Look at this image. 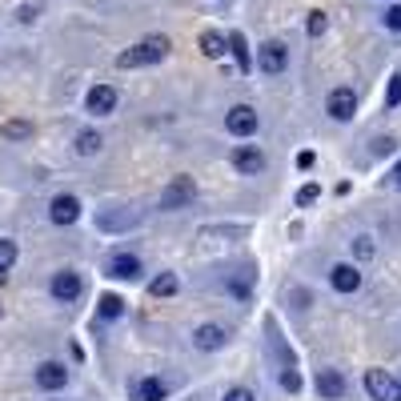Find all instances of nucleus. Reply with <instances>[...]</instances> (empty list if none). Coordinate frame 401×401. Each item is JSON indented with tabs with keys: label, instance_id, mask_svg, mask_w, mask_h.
Returning a JSON list of instances; mask_svg holds the SVG:
<instances>
[{
	"label": "nucleus",
	"instance_id": "obj_17",
	"mask_svg": "<svg viewBox=\"0 0 401 401\" xmlns=\"http://www.w3.org/2000/svg\"><path fill=\"white\" fill-rule=\"evenodd\" d=\"M225 48H229V40H225L221 32H201V52H205V56H213V61H217V56H221Z\"/></svg>",
	"mask_w": 401,
	"mask_h": 401
},
{
	"label": "nucleus",
	"instance_id": "obj_9",
	"mask_svg": "<svg viewBox=\"0 0 401 401\" xmlns=\"http://www.w3.org/2000/svg\"><path fill=\"white\" fill-rule=\"evenodd\" d=\"M64 381H68V369L61 361H45V365L36 369V385L40 389H64Z\"/></svg>",
	"mask_w": 401,
	"mask_h": 401
},
{
	"label": "nucleus",
	"instance_id": "obj_11",
	"mask_svg": "<svg viewBox=\"0 0 401 401\" xmlns=\"http://www.w3.org/2000/svg\"><path fill=\"white\" fill-rule=\"evenodd\" d=\"M48 217H52L56 225H73L80 217V201L77 197H56V201L48 205Z\"/></svg>",
	"mask_w": 401,
	"mask_h": 401
},
{
	"label": "nucleus",
	"instance_id": "obj_23",
	"mask_svg": "<svg viewBox=\"0 0 401 401\" xmlns=\"http://www.w3.org/2000/svg\"><path fill=\"white\" fill-rule=\"evenodd\" d=\"M96 149H100V137H96V133H80V137H77V153L93 157Z\"/></svg>",
	"mask_w": 401,
	"mask_h": 401
},
{
	"label": "nucleus",
	"instance_id": "obj_29",
	"mask_svg": "<svg viewBox=\"0 0 401 401\" xmlns=\"http://www.w3.org/2000/svg\"><path fill=\"white\" fill-rule=\"evenodd\" d=\"M385 29L401 32V8H389V13H385Z\"/></svg>",
	"mask_w": 401,
	"mask_h": 401
},
{
	"label": "nucleus",
	"instance_id": "obj_7",
	"mask_svg": "<svg viewBox=\"0 0 401 401\" xmlns=\"http://www.w3.org/2000/svg\"><path fill=\"white\" fill-rule=\"evenodd\" d=\"M52 297L56 301H77L80 297V277L73 269H64V273H56L52 277Z\"/></svg>",
	"mask_w": 401,
	"mask_h": 401
},
{
	"label": "nucleus",
	"instance_id": "obj_4",
	"mask_svg": "<svg viewBox=\"0 0 401 401\" xmlns=\"http://www.w3.org/2000/svg\"><path fill=\"white\" fill-rule=\"evenodd\" d=\"M225 125H229L233 137H253V133H257V112L249 109V105H237V109L225 116Z\"/></svg>",
	"mask_w": 401,
	"mask_h": 401
},
{
	"label": "nucleus",
	"instance_id": "obj_25",
	"mask_svg": "<svg viewBox=\"0 0 401 401\" xmlns=\"http://www.w3.org/2000/svg\"><path fill=\"white\" fill-rule=\"evenodd\" d=\"M325 24H329V20H325V13H309V36H321V32H325Z\"/></svg>",
	"mask_w": 401,
	"mask_h": 401
},
{
	"label": "nucleus",
	"instance_id": "obj_18",
	"mask_svg": "<svg viewBox=\"0 0 401 401\" xmlns=\"http://www.w3.org/2000/svg\"><path fill=\"white\" fill-rule=\"evenodd\" d=\"M149 293H153V297H173V293H176V277H173V273H160V277H153Z\"/></svg>",
	"mask_w": 401,
	"mask_h": 401
},
{
	"label": "nucleus",
	"instance_id": "obj_26",
	"mask_svg": "<svg viewBox=\"0 0 401 401\" xmlns=\"http://www.w3.org/2000/svg\"><path fill=\"white\" fill-rule=\"evenodd\" d=\"M281 385H285L289 393H297V389H301V373H293V369H285V373H281Z\"/></svg>",
	"mask_w": 401,
	"mask_h": 401
},
{
	"label": "nucleus",
	"instance_id": "obj_13",
	"mask_svg": "<svg viewBox=\"0 0 401 401\" xmlns=\"http://www.w3.org/2000/svg\"><path fill=\"white\" fill-rule=\"evenodd\" d=\"M112 105H116V89H109V84H96L89 93V112H96V116L112 112Z\"/></svg>",
	"mask_w": 401,
	"mask_h": 401
},
{
	"label": "nucleus",
	"instance_id": "obj_16",
	"mask_svg": "<svg viewBox=\"0 0 401 401\" xmlns=\"http://www.w3.org/2000/svg\"><path fill=\"white\" fill-rule=\"evenodd\" d=\"M317 389H321V398H341V393H345V381H341L337 369H325L317 377Z\"/></svg>",
	"mask_w": 401,
	"mask_h": 401
},
{
	"label": "nucleus",
	"instance_id": "obj_27",
	"mask_svg": "<svg viewBox=\"0 0 401 401\" xmlns=\"http://www.w3.org/2000/svg\"><path fill=\"white\" fill-rule=\"evenodd\" d=\"M385 100H389V109H393V105H401V77L389 80V93H385Z\"/></svg>",
	"mask_w": 401,
	"mask_h": 401
},
{
	"label": "nucleus",
	"instance_id": "obj_14",
	"mask_svg": "<svg viewBox=\"0 0 401 401\" xmlns=\"http://www.w3.org/2000/svg\"><path fill=\"white\" fill-rule=\"evenodd\" d=\"M192 345H197V349H221L225 345V329L221 325H201V329H197V333H192Z\"/></svg>",
	"mask_w": 401,
	"mask_h": 401
},
{
	"label": "nucleus",
	"instance_id": "obj_15",
	"mask_svg": "<svg viewBox=\"0 0 401 401\" xmlns=\"http://www.w3.org/2000/svg\"><path fill=\"white\" fill-rule=\"evenodd\" d=\"M133 401H165V385L157 377H144V381L133 385Z\"/></svg>",
	"mask_w": 401,
	"mask_h": 401
},
{
	"label": "nucleus",
	"instance_id": "obj_20",
	"mask_svg": "<svg viewBox=\"0 0 401 401\" xmlns=\"http://www.w3.org/2000/svg\"><path fill=\"white\" fill-rule=\"evenodd\" d=\"M229 48H233V56H237L241 73H249V48H245V36H241V32H233V40H229Z\"/></svg>",
	"mask_w": 401,
	"mask_h": 401
},
{
	"label": "nucleus",
	"instance_id": "obj_28",
	"mask_svg": "<svg viewBox=\"0 0 401 401\" xmlns=\"http://www.w3.org/2000/svg\"><path fill=\"white\" fill-rule=\"evenodd\" d=\"M317 185H305V189L301 192H297V205H313V201H317Z\"/></svg>",
	"mask_w": 401,
	"mask_h": 401
},
{
	"label": "nucleus",
	"instance_id": "obj_2",
	"mask_svg": "<svg viewBox=\"0 0 401 401\" xmlns=\"http://www.w3.org/2000/svg\"><path fill=\"white\" fill-rule=\"evenodd\" d=\"M365 389H369V398L373 401H401V381H393L385 369H369Z\"/></svg>",
	"mask_w": 401,
	"mask_h": 401
},
{
	"label": "nucleus",
	"instance_id": "obj_31",
	"mask_svg": "<svg viewBox=\"0 0 401 401\" xmlns=\"http://www.w3.org/2000/svg\"><path fill=\"white\" fill-rule=\"evenodd\" d=\"M393 181H398V185H401V160H398V169H393Z\"/></svg>",
	"mask_w": 401,
	"mask_h": 401
},
{
	"label": "nucleus",
	"instance_id": "obj_5",
	"mask_svg": "<svg viewBox=\"0 0 401 401\" xmlns=\"http://www.w3.org/2000/svg\"><path fill=\"white\" fill-rule=\"evenodd\" d=\"M109 277H116V281H133V277H141V257H133V253H116L109 261Z\"/></svg>",
	"mask_w": 401,
	"mask_h": 401
},
{
	"label": "nucleus",
	"instance_id": "obj_6",
	"mask_svg": "<svg viewBox=\"0 0 401 401\" xmlns=\"http://www.w3.org/2000/svg\"><path fill=\"white\" fill-rule=\"evenodd\" d=\"M353 112H357V96H353V89H333V93H329V116L349 121Z\"/></svg>",
	"mask_w": 401,
	"mask_h": 401
},
{
	"label": "nucleus",
	"instance_id": "obj_22",
	"mask_svg": "<svg viewBox=\"0 0 401 401\" xmlns=\"http://www.w3.org/2000/svg\"><path fill=\"white\" fill-rule=\"evenodd\" d=\"M4 137L24 141V137H32V125H29V121H8V125H4Z\"/></svg>",
	"mask_w": 401,
	"mask_h": 401
},
{
	"label": "nucleus",
	"instance_id": "obj_19",
	"mask_svg": "<svg viewBox=\"0 0 401 401\" xmlns=\"http://www.w3.org/2000/svg\"><path fill=\"white\" fill-rule=\"evenodd\" d=\"M13 261H16V241L0 237V281H4V273L13 269Z\"/></svg>",
	"mask_w": 401,
	"mask_h": 401
},
{
	"label": "nucleus",
	"instance_id": "obj_21",
	"mask_svg": "<svg viewBox=\"0 0 401 401\" xmlns=\"http://www.w3.org/2000/svg\"><path fill=\"white\" fill-rule=\"evenodd\" d=\"M121 309H125V301H121L116 293H105V297H100V317H121Z\"/></svg>",
	"mask_w": 401,
	"mask_h": 401
},
{
	"label": "nucleus",
	"instance_id": "obj_12",
	"mask_svg": "<svg viewBox=\"0 0 401 401\" xmlns=\"http://www.w3.org/2000/svg\"><path fill=\"white\" fill-rule=\"evenodd\" d=\"M329 281H333L337 293H353V289H361V273L353 269V265H333Z\"/></svg>",
	"mask_w": 401,
	"mask_h": 401
},
{
	"label": "nucleus",
	"instance_id": "obj_3",
	"mask_svg": "<svg viewBox=\"0 0 401 401\" xmlns=\"http://www.w3.org/2000/svg\"><path fill=\"white\" fill-rule=\"evenodd\" d=\"M192 197H197L192 176H173L169 189H165V197H160V205L165 209H185V205H192Z\"/></svg>",
	"mask_w": 401,
	"mask_h": 401
},
{
	"label": "nucleus",
	"instance_id": "obj_1",
	"mask_svg": "<svg viewBox=\"0 0 401 401\" xmlns=\"http://www.w3.org/2000/svg\"><path fill=\"white\" fill-rule=\"evenodd\" d=\"M169 56V40L165 36H149V40H141V45L125 48L121 56H116V68H141V64H157Z\"/></svg>",
	"mask_w": 401,
	"mask_h": 401
},
{
	"label": "nucleus",
	"instance_id": "obj_30",
	"mask_svg": "<svg viewBox=\"0 0 401 401\" xmlns=\"http://www.w3.org/2000/svg\"><path fill=\"white\" fill-rule=\"evenodd\" d=\"M225 401H253V393H249V389H229Z\"/></svg>",
	"mask_w": 401,
	"mask_h": 401
},
{
	"label": "nucleus",
	"instance_id": "obj_8",
	"mask_svg": "<svg viewBox=\"0 0 401 401\" xmlns=\"http://www.w3.org/2000/svg\"><path fill=\"white\" fill-rule=\"evenodd\" d=\"M233 169H241V173H261V169H265V153L253 149V144H241L237 153H233Z\"/></svg>",
	"mask_w": 401,
	"mask_h": 401
},
{
	"label": "nucleus",
	"instance_id": "obj_24",
	"mask_svg": "<svg viewBox=\"0 0 401 401\" xmlns=\"http://www.w3.org/2000/svg\"><path fill=\"white\" fill-rule=\"evenodd\" d=\"M353 257H357V261H369V257H373V245H369V237H357V241H353Z\"/></svg>",
	"mask_w": 401,
	"mask_h": 401
},
{
	"label": "nucleus",
	"instance_id": "obj_10",
	"mask_svg": "<svg viewBox=\"0 0 401 401\" xmlns=\"http://www.w3.org/2000/svg\"><path fill=\"white\" fill-rule=\"evenodd\" d=\"M285 64H289V52L281 40H269V45L261 48V68L265 73H285Z\"/></svg>",
	"mask_w": 401,
	"mask_h": 401
}]
</instances>
